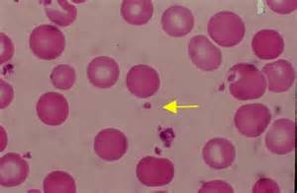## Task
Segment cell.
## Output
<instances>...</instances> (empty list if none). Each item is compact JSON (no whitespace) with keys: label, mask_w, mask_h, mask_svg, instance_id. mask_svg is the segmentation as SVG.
<instances>
[{"label":"cell","mask_w":297,"mask_h":193,"mask_svg":"<svg viewBox=\"0 0 297 193\" xmlns=\"http://www.w3.org/2000/svg\"><path fill=\"white\" fill-rule=\"evenodd\" d=\"M126 84L129 91L137 97L145 99L154 94L159 90L160 79L156 71L145 64L133 66L126 76Z\"/></svg>","instance_id":"obj_1"},{"label":"cell","mask_w":297,"mask_h":193,"mask_svg":"<svg viewBox=\"0 0 297 193\" xmlns=\"http://www.w3.org/2000/svg\"><path fill=\"white\" fill-rule=\"evenodd\" d=\"M238 21L236 16L228 11L219 12L209 20L207 31L212 39L218 45L229 47L237 42Z\"/></svg>","instance_id":"obj_2"},{"label":"cell","mask_w":297,"mask_h":193,"mask_svg":"<svg viewBox=\"0 0 297 193\" xmlns=\"http://www.w3.org/2000/svg\"><path fill=\"white\" fill-rule=\"evenodd\" d=\"M137 171L142 183L148 186H157L169 183L173 177L174 169L169 160L148 157L140 161Z\"/></svg>","instance_id":"obj_3"},{"label":"cell","mask_w":297,"mask_h":193,"mask_svg":"<svg viewBox=\"0 0 297 193\" xmlns=\"http://www.w3.org/2000/svg\"><path fill=\"white\" fill-rule=\"evenodd\" d=\"M36 110L39 119L43 123L48 125H58L66 119L68 105L62 95L55 92H48L40 97L37 104Z\"/></svg>","instance_id":"obj_4"},{"label":"cell","mask_w":297,"mask_h":193,"mask_svg":"<svg viewBox=\"0 0 297 193\" xmlns=\"http://www.w3.org/2000/svg\"><path fill=\"white\" fill-rule=\"evenodd\" d=\"M189 51L192 62L201 68L214 69L221 63L220 51L204 36L200 35L192 37L189 42Z\"/></svg>","instance_id":"obj_5"},{"label":"cell","mask_w":297,"mask_h":193,"mask_svg":"<svg viewBox=\"0 0 297 193\" xmlns=\"http://www.w3.org/2000/svg\"><path fill=\"white\" fill-rule=\"evenodd\" d=\"M161 23L164 31L173 37L184 36L192 30L194 18L191 11L184 7L174 5L163 13Z\"/></svg>","instance_id":"obj_6"},{"label":"cell","mask_w":297,"mask_h":193,"mask_svg":"<svg viewBox=\"0 0 297 193\" xmlns=\"http://www.w3.org/2000/svg\"><path fill=\"white\" fill-rule=\"evenodd\" d=\"M119 66L113 60L101 57L95 59L89 65L87 74L90 82L100 88H108L113 86L118 79Z\"/></svg>","instance_id":"obj_7"},{"label":"cell","mask_w":297,"mask_h":193,"mask_svg":"<svg viewBox=\"0 0 297 193\" xmlns=\"http://www.w3.org/2000/svg\"><path fill=\"white\" fill-rule=\"evenodd\" d=\"M233 147L227 140L215 138L209 140L205 145L203 155L206 163L215 169L225 168L232 160Z\"/></svg>","instance_id":"obj_8"},{"label":"cell","mask_w":297,"mask_h":193,"mask_svg":"<svg viewBox=\"0 0 297 193\" xmlns=\"http://www.w3.org/2000/svg\"><path fill=\"white\" fill-rule=\"evenodd\" d=\"M153 7L150 0H126L121 8L122 15L129 24L135 25L144 24L150 20Z\"/></svg>","instance_id":"obj_9"},{"label":"cell","mask_w":297,"mask_h":193,"mask_svg":"<svg viewBox=\"0 0 297 193\" xmlns=\"http://www.w3.org/2000/svg\"><path fill=\"white\" fill-rule=\"evenodd\" d=\"M50 79L56 88L61 90L70 88L75 81V70L67 65H60L54 68L50 74Z\"/></svg>","instance_id":"obj_10"},{"label":"cell","mask_w":297,"mask_h":193,"mask_svg":"<svg viewBox=\"0 0 297 193\" xmlns=\"http://www.w3.org/2000/svg\"><path fill=\"white\" fill-rule=\"evenodd\" d=\"M243 111L240 108L235 115L234 122L236 125L244 124L254 125L262 123L267 125L270 119V114L268 111L260 113L258 110Z\"/></svg>","instance_id":"obj_11"},{"label":"cell","mask_w":297,"mask_h":193,"mask_svg":"<svg viewBox=\"0 0 297 193\" xmlns=\"http://www.w3.org/2000/svg\"><path fill=\"white\" fill-rule=\"evenodd\" d=\"M229 190V187L227 183L222 181L215 180L204 184L199 192L228 193Z\"/></svg>","instance_id":"obj_12"},{"label":"cell","mask_w":297,"mask_h":193,"mask_svg":"<svg viewBox=\"0 0 297 193\" xmlns=\"http://www.w3.org/2000/svg\"><path fill=\"white\" fill-rule=\"evenodd\" d=\"M14 96L12 87L8 83L0 79V108L8 107L11 102Z\"/></svg>","instance_id":"obj_13"}]
</instances>
